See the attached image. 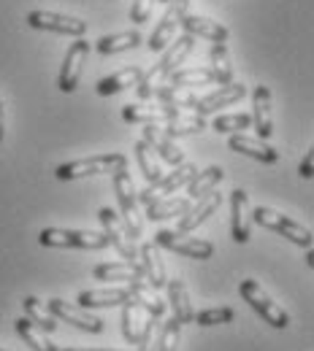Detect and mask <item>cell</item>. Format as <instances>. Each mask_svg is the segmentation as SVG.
Returning a JSON list of instances; mask_svg holds the SVG:
<instances>
[{
  "label": "cell",
  "mask_w": 314,
  "mask_h": 351,
  "mask_svg": "<svg viewBox=\"0 0 314 351\" xmlns=\"http://www.w3.org/2000/svg\"><path fill=\"white\" fill-rule=\"evenodd\" d=\"M141 260H144V281L149 284V287H155V289H160V287H166V265H163V257H160V249H157V243H144L141 246Z\"/></svg>",
  "instance_id": "cb8c5ba5"
},
{
  "label": "cell",
  "mask_w": 314,
  "mask_h": 351,
  "mask_svg": "<svg viewBox=\"0 0 314 351\" xmlns=\"http://www.w3.org/2000/svg\"><path fill=\"white\" fill-rule=\"evenodd\" d=\"M298 173H301V178H312L314 176V149H309V152H306V157L301 160Z\"/></svg>",
  "instance_id": "7bdbcfd3"
},
{
  "label": "cell",
  "mask_w": 314,
  "mask_h": 351,
  "mask_svg": "<svg viewBox=\"0 0 314 351\" xmlns=\"http://www.w3.org/2000/svg\"><path fill=\"white\" fill-rule=\"evenodd\" d=\"M155 3H171V0H155Z\"/></svg>",
  "instance_id": "bcb514c9"
},
{
  "label": "cell",
  "mask_w": 314,
  "mask_h": 351,
  "mask_svg": "<svg viewBox=\"0 0 314 351\" xmlns=\"http://www.w3.org/2000/svg\"><path fill=\"white\" fill-rule=\"evenodd\" d=\"M227 146H230L236 154H247V157H252V160H258V162H266V165L279 162V152H276V149H271L269 143H263L260 138H247L244 132H233L230 141H227Z\"/></svg>",
  "instance_id": "e0dca14e"
},
{
  "label": "cell",
  "mask_w": 314,
  "mask_h": 351,
  "mask_svg": "<svg viewBox=\"0 0 314 351\" xmlns=\"http://www.w3.org/2000/svg\"><path fill=\"white\" fill-rule=\"evenodd\" d=\"M92 276L98 281H135L144 278V267L135 263H103L92 267Z\"/></svg>",
  "instance_id": "484cf974"
},
{
  "label": "cell",
  "mask_w": 314,
  "mask_h": 351,
  "mask_svg": "<svg viewBox=\"0 0 314 351\" xmlns=\"http://www.w3.org/2000/svg\"><path fill=\"white\" fill-rule=\"evenodd\" d=\"M0 351H5V349H0Z\"/></svg>",
  "instance_id": "7dc6e473"
},
{
  "label": "cell",
  "mask_w": 314,
  "mask_h": 351,
  "mask_svg": "<svg viewBox=\"0 0 314 351\" xmlns=\"http://www.w3.org/2000/svg\"><path fill=\"white\" fill-rule=\"evenodd\" d=\"M122 306H125L122 308V332H125V341L138 346L141 332H144V322H141V311H144V308L138 306L133 298H131L128 303H122Z\"/></svg>",
  "instance_id": "836d02e7"
},
{
  "label": "cell",
  "mask_w": 314,
  "mask_h": 351,
  "mask_svg": "<svg viewBox=\"0 0 314 351\" xmlns=\"http://www.w3.org/2000/svg\"><path fill=\"white\" fill-rule=\"evenodd\" d=\"M120 168H128V157L120 152H109V154H95V157H85V160L63 162L54 176L60 181H74V178H87V176L114 173Z\"/></svg>",
  "instance_id": "7a4b0ae2"
},
{
  "label": "cell",
  "mask_w": 314,
  "mask_h": 351,
  "mask_svg": "<svg viewBox=\"0 0 314 351\" xmlns=\"http://www.w3.org/2000/svg\"><path fill=\"white\" fill-rule=\"evenodd\" d=\"M225 178V171L220 165H212V168H206V171H201V173H195L184 186H187V197L190 200H198V197H203V195H209L212 189H217V184Z\"/></svg>",
  "instance_id": "83f0119b"
},
{
  "label": "cell",
  "mask_w": 314,
  "mask_h": 351,
  "mask_svg": "<svg viewBox=\"0 0 314 351\" xmlns=\"http://www.w3.org/2000/svg\"><path fill=\"white\" fill-rule=\"evenodd\" d=\"M155 243L163 249H171L187 260H212L214 257V246L209 241L201 238H190L187 232H177V230H160L155 235Z\"/></svg>",
  "instance_id": "52a82bcc"
},
{
  "label": "cell",
  "mask_w": 314,
  "mask_h": 351,
  "mask_svg": "<svg viewBox=\"0 0 314 351\" xmlns=\"http://www.w3.org/2000/svg\"><path fill=\"white\" fill-rule=\"evenodd\" d=\"M255 221L260 224V227H266V230H273V232H279L282 238H287V241H293V243H298V246H304V249H312V230H306V227H301L298 221L287 219V217H282L279 211H273V208H266V206H260V208H255Z\"/></svg>",
  "instance_id": "5b68a950"
},
{
  "label": "cell",
  "mask_w": 314,
  "mask_h": 351,
  "mask_svg": "<svg viewBox=\"0 0 314 351\" xmlns=\"http://www.w3.org/2000/svg\"><path fill=\"white\" fill-rule=\"evenodd\" d=\"M157 128L166 132L168 138H179V135H192V132L206 130V119L198 117V114H181L179 111V117H174L168 122H160Z\"/></svg>",
  "instance_id": "f546056e"
},
{
  "label": "cell",
  "mask_w": 314,
  "mask_h": 351,
  "mask_svg": "<svg viewBox=\"0 0 314 351\" xmlns=\"http://www.w3.org/2000/svg\"><path fill=\"white\" fill-rule=\"evenodd\" d=\"M190 208V197H160L146 203V217L152 221L171 219V217H181Z\"/></svg>",
  "instance_id": "f1b7e54d"
},
{
  "label": "cell",
  "mask_w": 314,
  "mask_h": 351,
  "mask_svg": "<svg viewBox=\"0 0 314 351\" xmlns=\"http://www.w3.org/2000/svg\"><path fill=\"white\" fill-rule=\"evenodd\" d=\"M166 287H168V306L174 311V319L179 324H192L195 311H192V303H190L187 284L181 278H171V281H166Z\"/></svg>",
  "instance_id": "603a6c76"
},
{
  "label": "cell",
  "mask_w": 314,
  "mask_h": 351,
  "mask_svg": "<svg viewBox=\"0 0 314 351\" xmlns=\"http://www.w3.org/2000/svg\"><path fill=\"white\" fill-rule=\"evenodd\" d=\"M144 143H146L152 152H157L166 162H171L174 168L184 162V152L177 146V141H174V138H168V135L160 130L157 125H144Z\"/></svg>",
  "instance_id": "ac0fdd59"
},
{
  "label": "cell",
  "mask_w": 314,
  "mask_h": 351,
  "mask_svg": "<svg viewBox=\"0 0 314 351\" xmlns=\"http://www.w3.org/2000/svg\"><path fill=\"white\" fill-rule=\"evenodd\" d=\"M141 44V33L138 30H128V33H117V36H103L95 49L100 54H120V51H128Z\"/></svg>",
  "instance_id": "e575fe53"
},
{
  "label": "cell",
  "mask_w": 314,
  "mask_h": 351,
  "mask_svg": "<svg viewBox=\"0 0 314 351\" xmlns=\"http://www.w3.org/2000/svg\"><path fill=\"white\" fill-rule=\"evenodd\" d=\"M141 76H144V71L135 68V65L125 68V71H117V73H111V76H106V79L98 82V95L109 97V95H117V92H122V89L135 87V84L141 82Z\"/></svg>",
  "instance_id": "4316f807"
},
{
  "label": "cell",
  "mask_w": 314,
  "mask_h": 351,
  "mask_svg": "<svg viewBox=\"0 0 314 351\" xmlns=\"http://www.w3.org/2000/svg\"><path fill=\"white\" fill-rule=\"evenodd\" d=\"M179 330H181V324L171 316V319L163 324L160 335H157L155 351H177V346H179Z\"/></svg>",
  "instance_id": "ab89813d"
},
{
  "label": "cell",
  "mask_w": 314,
  "mask_h": 351,
  "mask_svg": "<svg viewBox=\"0 0 314 351\" xmlns=\"http://www.w3.org/2000/svg\"><path fill=\"white\" fill-rule=\"evenodd\" d=\"M236 319V311L233 308H206L201 313H195V324L198 327H214V324H227Z\"/></svg>",
  "instance_id": "f35d334b"
},
{
  "label": "cell",
  "mask_w": 314,
  "mask_h": 351,
  "mask_svg": "<svg viewBox=\"0 0 314 351\" xmlns=\"http://www.w3.org/2000/svg\"><path fill=\"white\" fill-rule=\"evenodd\" d=\"M65 351H120V349H65Z\"/></svg>",
  "instance_id": "f6af8a7d"
},
{
  "label": "cell",
  "mask_w": 314,
  "mask_h": 351,
  "mask_svg": "<svg viewBox=\"0 0 314 351\" xmlns=\"http://www.w3.org/2000/svg\"><path fill=\"white\" fill-rule=\"evenodd\" d=\"M3 132H5V111H3V97H0V143H3Z\"/></svg>",
  "instance_id": "ee69618b"
},
{
  "label": "cell",
  "mask_w": 314,
  "mask_h": 351,
  "mask_svg": "<svg viewBox=\"0 0 314 351\" xmlns=\"http://www.w3.org/2000/svg\"><path fill=\"white\" fill-rule=\"evenodd\" d=\"M238 292H241V298H244L249 306L255 308V311L269 322L271 327H276V330L290 327V316H287V311H284L282 306H276L269 295L263 292V287H260L258 281H252V278L241 281V284H238Z\"/></svg>",
  "instance_id": "277c9868"
},
{
  "label": "cell",
  "mask_w": 314,
  "mask_h": 351,
  "mask_svg": "<svg viewBox=\"0 0 314 351\" xmlns=\"http://www.w3.org/2000/svg\"><path fill=\"white\" fill-rule=\"evenodd\" d=\"M114 192H117V200H120V208H122V219H125V227L131 232V238H141L144 232V224H141V217H138V192L133 186V178L128 176L125 168L114 171Z\"/></svg>",
  "instance_id": "8992f818"
},
{
  "label": "cell",
  "mask_w": 314,
  "mask_h": 351,
  "mask_svg": "<svg viewBox=\"0 0 314 351\" xmlns=\"http://www.w3.org/2000/svg\"><path fill=\"white\" fill-rule=\"evenodd\" d=\"M212 73H214V82H220V87L233 82V65H230L227 46L225 44L212 46Z\"/></svg>",
  "instance_id": "74e56055"
},
{
  "label": "cell",
  "mask_w": 314,
  "mask_h": 351,
  "mask_svg": "<svg viewBox=\"0 0 314 351\" xmlns=\"http://www.w3.org/2000/svg\"><path fill=\"white\" fill-rule=\"evenodd\" d=\"M41 246H52V249H106L109 238L106 232H87V230H63V227H46L38 235Z\"/></svg>",
  "instance_id": "3957f363"
},
{
  "label": "cell",
  "mask_w": 314,
  "mask_h": 351,
  "mask_svg": "<svg viewBox=\"0 0 314 351\" xmlns=\"http://www.w3.org/2000/svg\"><path fill=\"white\" fill-rule=\"evenodd\" d=\"M133 152H135V162H138V168H141V173H144V178L152 184V181H157L160 176H163V171H160V165H157V157H155V152L144 143V141H138V143H133Z\"/></svg>",
  "instance_id": "8d00e7d4"
},
{
  "label": "cell",
  "mask_w": 314,
  "mask_h": 351,
  "mask_svg": "<svg viewBox=\"0 0 314 351\" xmlns=\"http://www.w3.org/2000/svg\"><path fill=\"white\" fill-rule=\"evenodd\" d=\"M131 298H133L135 303L146 311V316L163 319V313H166V303H163V298L157 295V289H155V287H149L144 278L131 281Z\"/></svg>",
  "instance_id": "d4e9b609"
},
{
  "label": "cell",
  "mask_w": 314,
  "mask_h": 351,
  "mask_svg": "<svg viewBox=\"0 0 314 351\" xmlns=\"http://www.w3.org/2000/svg\"><path fill=\"white\" fill-rule=\"evenodd\" d=\"M131 300V289L125 287H111V289H87L79 295V308H109V306H122Z\"/></svg>",
  "instance_id": "7402d4cb"
},
{
  "label": "cell",
  "mask_w": 314,
  "mask_h": 351,
  "mask_svg": "<svg viewBox=\"0 0 314 351\" xmlns=\"http://www.w3.org/2000/svg\"><path fill=\"white\" fill-rule=\"evenodd\" d=\"M181 27L187 30V36H198V38H206L212 44H225L227 41V27L220 22H212L206 16H198V14H184L179 22Z\"/></svg>",
  "instance_id": "d6986e66"
},
{
  "label": "cell",
  "mask_w": 314,
  "mask_h": 351,
  "mask_svg": "<svg viewBox=\"0 0 314 351\" xmlns=\"http://www.w3.org/2000/svg\"><path fill=\"white\" fill-rule=\"evenodd\" d=\"M98 219L103 221V232H106V238H109V246H114V249L122 254L125 263H135L138 246H135V241L131 238L125 221L120 219L111 208H100V211H98Z\"/></svg>",
  "instance_id": "30bf717a"
},
{
  "label": "cell",
  "mask_w": 314,
  "mask_h": 351,
  "mask_svg": "<svg viewBox=\"0 0 314 351\" xmlns=\"http://www.w3.org/2000/svg\"><path fill=\"white\" fill-rule=\"evenodd\" d=\"M187 5H190V0H171V5L166 8V14L160 16L155 33L149 36V44L146 46H149L152 51H163L166 46L177 38V27H179L181 16L187 14Z\"/></svg>",
  "instance_id": "8fae6325"
},
{
  "label": "cell",
  "mask_w": 314,
  "mask_h": 351,
  "mask_svg": "<svg viewBox=\"0 0 314 351\" xmlns=\"http://www.w3.org/2000/svg\"><path fill=\"white\" fill-rule=\"evenodd\" d=\"M22 308H25V316H27L36 327H41L44 332H54V330H57V319L52 316V311H49L38 298H25V300H22Z\"/></svg>",
  "instance_id": "d590c367"
},
{
  "label": "cell",
  "mask_w": 314,
  "mask_h": 351,
  "mask_svg": "<svg viewBox=\"0 0 314 351\" xmlns=\"http://www.w3.org/2000/svg\"><path fill=\"white\" fill-rule=\"evenodd\" d=\"M87 54H90V41H85V38H76L74 44L68 46V54H65L63 71H60V82H57V87L63 92H74L76 89L79 79H82V68H85Z\"/></svg>",
  "instance_id": "7c38bea8"
},
{
  "label": "cell",
  "mask_w": 314,
  "mask_h": 351,
  "mask_svg": "<svg viewBox=\"0 0 314 351\" xmlns=\"http://www.w3.org/2000/svg\"><path fill=\"white\" fill-rule=\"evenodd\" d=\"M33 30H49V33H60V36H74L82 38L87 33V22L76 19V16H65V14H54V11H30L25 19Z\"/></svg>",
  "instance_id": "9c48e42d"
},
{
  "label": "cell",
  "mask_w": 314,
  "mask_h": 351,
  "mask_svg": "<svg viewBox=\"0 0 314 351\" xmlns=\"http://www.w3.org/2000/svg\"><path fill=\"white\" fill-rule=\"evenodd\" d=\"M192 46H195V36L174 38V41H171V49L163 54V60H160L149 73H144L141 82L135 84V87H138V97H141V100L155 97V92L163 87V79H168V76L179 68L181 62H184V57L192 51Z\"/></svg>",
  "instance_id": "6da1fadb"
},
{
  "label": "cell",
  "mask_w": 314,
  "mask_h": 351,
  "mask_svg": "<svg viewBox=\"0 0 314 351\" xmlns=\"http://www.w3.org/2000/svg\"><path fill=\"white\" fill-rule=\"evenodd\" d=\"M247 95V87L244 84H225L220 87L217 92H212V95H206V97H198L195 100V114L198 117H206V114H214V111H220V108H227V106H233V103H238L241 97Z\"/></svg>",
  "instance_id": "5bb4252c"
},
{
  "label": "cell",
  "mask_w": 314,
  "mask_h": 351,
  "mask_svg": "<svg viewBox=\"0 0 314 351\" xmlns=\"http://www.w3.org/2000/svg\"><path fill=\"white\" fill-rule=\"evenodd\" d=\"M220 206H223V195H220L217 189H212L209 195L198 197V206H195V208L190 206V208L181 214L179 224H177V232H192L198 224H203V221L209 219Z\"/></svg>",
  "instance_id": "9a60e30c"
},
{
  "label": "cell",
  "mask_w": 314,
  "mask_h": 351,
  "mask_svg": "<svg viewBox=\"0 0 314 351\" xmlns=\"http://www.w3.org/2000/svg\"><path fill=\"white\" fill-rule=\"evenodd\" d=\"M249 195L244 189H233L230 192V230H233V241L236 243H247L249 241Z\"/></svg>",
  "instance_id": "2e32d148"
},
{
  "label": "cell",
  "mask_w": 314,
  "mask_h": 351,
  "mask_svg": "<svg viewBox=\"0 0 314 351\" xmlns=\"http://www.w3.org/2000/svg\"><path fill=\"white\" fill-rule=\"evenodd\" d=\"M152 5H155V0H133V8H131V22H135V25L146 22V19H149Z\"/></svg>",
  "instance_id": "b9f144b4"
},
{
  "label": "cell",
  "mask_w": 314,
  "mask_h": 351,
  "mask_svg": "<svg viewBox=\"0 0 314 351\" xmlns=\"http://www.w3.org/2000/svg\"><path fill=\"white\" fill-rule=\"evenodd\" d=\"M16 332H19V338L30 346L33 351H60L49 338H46V332L41 327H36L27 316H22V319H16Z\"/></svg>",
  "instance_id": "d6a6232c"
},
{
  "label": "cell",
  "mask_w": 314,
  "mask_h": 351,
  "mask_svg": "<svg viewBox=\"0 0 314 351\" xmlns=\"http://www.w3.org/2000/svg\"><path fill=\"white\" fill-rule=\"evenodd\" d=\"M252 122H255V130H258V138L266 141L273 135V119H271V89L269 87H255L252 92Z\"/></svg>",
  "instance_id": "44dd1931"
},
{
  "label": "cell",
  "mask_w": 314,
  "mask_h": 351,
  "mask_svg": "<svg viewBox=\"0 0 314 351\" xmlns=\"http://www.w3.org/2000/svg\"><path fill=\"white\" fill-rule=\"evenodd\" d=\"M168 79H171V87H184V89L209 87V84H214V73H212V68H177Z\"/></svg>",
  "instance_id": "4dcf8cb0"
},
{
  "label": "cell",
  "mask_w": 314,
  "mask_h": 351,
  "mask_svg": "<svg viewBox=\"0 0 314 351\" xmlns=\"http://www.w3.org/2000/svg\"><path fill=\"white\" fill-rule=\"evenodd\" d=\"M49 311H52V316L54 319H63V322H68V324H74V327H79V330H85V332H103V322L98 319V316H92L87 308H79V306H71V303H65V300H60V298H54V300H49Z\"/></svg>",
  "instance_id": "4fadbf2b"
},
{
  "label": "cell",
  "mask_w": 314,
  "mask_h": 351,
  "mask_svg": "<svg viewBox=\"0 0 314 351\" xmlns=\"http://www.w3.org/2000/svg\"><path fill=\"white\" fill-rule=\"evenodd\" d=\"M249 125H252L249 114H227V117H217L212 128L217 132H244L249 130Z\"/></svg>",
  "instance_id": "60d3db41"
},
{
  "label": "cell",
  "mask_w": 314,
  "mask_h": 351,
  "mask_svg": "<svg viewBox=\"0 0 314 351\" xmlns=\"http://www.w3.org/2000/svg\"><path fill=\"white\" fill-rule=\"evenodd\" d=\"M155 100H157V106H166V108H192L195 100H198V95L192 89L163 84V87L155 92Z\"/></svg>",
  "instance_id": "1f68e13d"
},
{
  "label": "cell",
  "mask_w": 314,
  "mask_h": 351,
  "mask_svg": "<svg viewBox=\"0 0 314 351\" xmlns=\"http://www.w3.org/2000/svg\"><path fill=\"white\" fill-rule=\"evenodd\" d=\"M179 117V108H166V106H125L122 119L131 125H160Z\"/></svg>",
  "instance_id": "ffe728a7"
},
{
  "label": "cell",
  "mask_w": 314,
  "mask_h": 351,
  "mask_svg": "<svg viewBox=\"0 0 314 351\" xmlns=\"http://www.w3.org/2000/svg\"><path fill=\"white\" fill-rule=\"evenodd\" d=\"M198 173V168L192 165V162H181L174 168V173L168 176H160L157 181H152L144 192H138L135 197H138V203H152V200H160V197H168V195H177V189H181L192 176Z\"/></svg>",
  "instance_id": "ba28073f"
}]
</instances>
